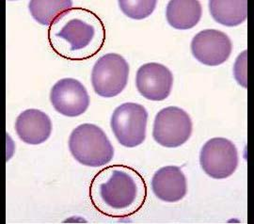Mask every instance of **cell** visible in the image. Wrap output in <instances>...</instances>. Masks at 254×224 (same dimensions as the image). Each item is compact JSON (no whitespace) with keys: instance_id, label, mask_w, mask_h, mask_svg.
Returning a JSON list of instances; mask_svg holds the SVG:
<instances>
[{"instance_id":"cell-1","label":"cell","mask_w":254,"mask_h":224,"mask_svg":"<svg viewBox=\"0 0 254 224\" xmlns=\"http://www.w3.org/2000/svg\"><path fill=\"white\" fill-rule=\"evenodd\" d=\"M148 194L143 176L127 165H109L99 170L90 184V200L101 214L127 218L138 212Z\"/></svg>"},{"instance_id":"cell-2","label":"cell","mask_w":254,"mask_h":224,"mask_svg":"<svg viewBox=\"0 0 254 224\" xmlns=\"http://www.w3.org/2000/svg\"><path fill=\"white\" fill-rule=\"evenodd\" d=\"M47 39L56 54L81 62L93 58L106 42V27L90 9L74 7L63 12L48 27Z\"/></svg>"},{"instance_id":"cell-3","label":"cell","mask_w":254,"mask_h":224,"mask_svg":"<svg viewBox=\"0 0 254 224\" xmlns=\"http://www.w3.org/2000/svg\"><path fill=\"white\" fill-rule=\"evenodd\" d=\"M69 149L76 161L92 168L108 165L114 156L109 138L99 126L92 124H83L73 129Z\"/></svg>"},{"instance_id":"cell-4","label":"cell","mask_w":254,"mask_h":224,"mask_svg":"<svg viewBox=\"0 0 254 224\" xmlns=\"http://www.w3.org/2000/svg\"><path fill=\"white\" fill-rule=\"evenodd\" d=\"M129 65L124 57L116 53L104 55L95 63L91 72V84L101 97L112 98L126 89Z\"/></svg>"},{"instance_id":"cell-5","label":"cell","mask_w":254,"mask_h":224,"mask_svg":"<svg viewBox=\"0 0 254 224\" xmlns=\"http://www.w3.org/2000/svg\"><path fill=\"white\" fill-rule=\"evenodd\" d=\"M148 112L136 103H125L116 108L110 126L120 144L127 148L136 147L145 141Z\"/></svg>"},{"instance_id":"cell-6","label":"cell","mask_w":254,"mask_h":224,"mask_svg":"<svg viewBox=\"0 0 254 224\" xmlns=\"http://www.w3.org/2000/svg\"><path fill=\"white\" fill-rule=\"evenodd\" d=\"M192 129L190 117L184 109L168 107L161 109L155 116L153 137L161 146L176 148L190 140Z\"/></svg>"},{"instance_id":"cell-7","label":"cell","mask_w":254,"mask_h":224,"mask_svg":"<svg viewBox=\"0 0 254 224\" xmlns=\"http://www.w3.org/2000/svg\"><path fill=\"white\" fill-rule=\"evenodd\" d=\"M238 163L236 145L225 138H213L200 150V167L211 178L230 177L236 171Z\"/></svg>"},{"instance_id":"cell-8","label":"cell","mask_w":254,"mask_h":224,"mask_svg":"<svg viewBox=\"0 0 254 224\" xmlns=\"http://www.w3.org/2000/svg\"><path fill=\"white\" fill-rule=\"evenodd\" d=\"M191 52L200 63L215 67L225 63L233 51V43L227 34L218 29H204L191 42Z\"/></svg>"},{"instance_id":"cell-9","label":"cell","mask_w":254,"mask_h":224,"mask_svg":"<svg viewBox=\"0 0 254 224\" xmlns=\"http://www.w3.org/2000/svg\"><path fill=\"white\" fill-rule=\"evenodd\" d=\"M55 109L66 117L80 116L90 107V96L81 82L74 78L58 81L50 92Z\"/></svg>"},{"instance_id":"cell-10","label":"cell","mask_w":254,"mask_h":224,"mask_svg":"<svg viewBox=\"0 0 254 224\" xmlns=\"http://www.w3.org/2000/svg\"><path fill=\"white\" fill-rule=\"evenodd\" d=\"M173 73L163 64L146 63L136 72V89L148 100L163 101L168 98L173 90Z\"/></svg>"},{"instance_id":"cell-11","label":"cell","mask_w":254,"mask_h":224,"mask_svg":"<svg viewBox=\"0 0 254 224\" xmlns=\"http://www.w3.org/2000/svg\"><path fill=\"white\" fill-rule=\"evenodd\" d=\"M152 189L154 195L163 202H179L188 193L187 177L179 167L166 166L154 173Z\"/></svg>"},{"instance_id":"cell-12","label":"cell","mask_w":254,"mask_h":224,"mask_svg":"<svg viewBox=\"0 0 254 224\" xmlns=\"http://www.w3.org/2000/svg\"><path fill=\"white\" fill-rule=\"evenodd\" d=\"M15 131L19 139L25 144H44L52 133V122L45 112L30 108L23 111L17 117Z\"/></svg>"},{"instance_id":"cell-13","label":"cell","mask_w":254,"mask_h":224,"mask_svg":"<svg viewBox=\"0 0 254 224\" xmlns=\"http://www.w3.org/2000/svg\"><path fill=\"white\" fill-rule=\"evenodd\" d=\"M201 15L202 8L198 0H172L166 9V18L170 26L180 30L195 27Z\"/></svg>"},{"instance_id":"cell-14","label":"cell","mask_w":254,"mask_h":224,"mask_svg":"<svg viewBox=\"0 0 254 224\" xmlns=\"http://www.w3.org/2000/svg\"><path fill=\"white\" fill-rule=\"evenodd\" d=\"M209 9L218 24L236 27L248 18V0H211Z\"/></svg>"},{"instance_id":"cell-15","label":"cell","mask_w":254,"mask_h":224,"mask_svg":"<svg viewBox=\"0 0 254 224\" xmlns=\"http://www.w3.org/2000/svg\"><path fill=\"white\" fill-rule=\"evenodd\" d=\"M73 8L70 0H32L28 4L31 16L41 25L50 27L63 12Z\"/></svg>"},{"instance_id":"cell-16","label":"cell","mask_w":254,"mask_h":224,"mask_svg":"<svg viewBox=\"0 0 254 224\" xmlns=\"http://www.w3.org/2000/svg\"><path fill=\"white\" fill-rule=\"evenodd\" d=\"M121 10L127 17L142 20L149 17L154 12L157 5L156 0H120Z\"/></svg>"}]
</instances>
